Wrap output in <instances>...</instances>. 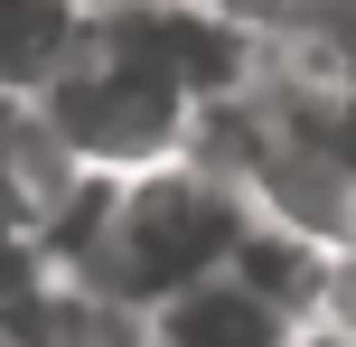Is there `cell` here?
Instances as JSON below:
<instances>
[{
    "instance_id": "obj_3",
    "label": "cell",
    "mask_w": 356,
    "mask_h": 347,
    "mask_svg": "<svg viewBox=\"0 0 356 347\" xmlns=\"http://www.w3.org/2000/svg\"><path fill=\"white\" fill-rule=\"evenodd\" d=\"M75 197H85V169L47 141L29 94H0V329L38 338L47 310L66 300L56 273V235H66Z\"/></svg>"
},
{
    "instance_id": "obj_10",
    "label": "cell",
    "mask_w": 356,
    "mask_h": 347,
    "mask_svg": "<svg viewBox=\"0 0 356 347\" xmlns=\"http://www.w3.org/2000/svg\"><path fill=\"white\" fill-rule=\"evenodd\" d=\"M131 347H141V338H131Z\"/></svg>"
},
{
    "instance_id": "obj_1",
    "label": "cell",
    "mask_w": 356,
    "mask_h": 347,
    "mask_svg": "<svg viewBox=\"0 0 356 347\" xmlns=\"http://www.w3.org/2000/svg\"><path fill=\"white\" fill-rule=\"evenodd\" d=\"M253 225H263V207H253L225 169H207L188 150V160L131 169V179H85L66 235H56V273H66L94 310H113V319L141 329L160 300L234 273V254L253 244Z\"/></svg>"
},
{
    "instance_id": "obj_4",
    "label": "cell",
    "mask_w": 356,
    "mask_h": 347,
    "mask_svg": "<svg viewBox=\"0 0 356 347\" xmlns=\"http://www.w3.org/2000/svg\"><path fill=\"white\" fill-rule=\"evenodd\" d=\"M141 347H300V319L244 273H216L141 319Z\"/></svg>"
},
{
    "instance_id": "obj_5",
    "label": "cell",
    "mask_w": 356,
    "mask_h": 347,
    "mask_svg": "<svg viewBox=\"0 0 356 347\" xmlns=\"http://www.w3.org/2000/svg\"><path fill=\"white\" fill-rule=\"evenodd\" d=\"M85 19L66 0H0V94H38V75L66 56V38Z\"/></svg>"
},
{
    "instance_id": "obj_9",
    "label": "cell",
    "mask_w": 356,
    "mask_h": 347,
    "mask_svg": "<svg viewBox=\"0 0 356 347\" xmlns=\"http://www.w3.org/2000/svg\"><path fill=\"white\" fill-rule=\"evenodd\" d=\"M0 347H38V338H19V329H0Z\"/></svg>"
},
{
    "instance_id": "obj_6",
    "label": "cell",
    "mask_w": 356,
    "mask_h": 347,
    "mask_svg": "<svg viewBox=\"0 0 356 347\" xmlns=\"http://www.w3.org/2000/svg\"><path fill=\"white\" fill-rule=\"evenodd\" d=\"M300 347H356V244L328 263V291H319V310H309Z\"/></svg>"
},
{
    "instance_id": "obj_8",
    "label": "cell",
    "mask_w": 356,
    "mask_h": 347,
    "mask_svg": "<svg viewBox=\"0 0 356 347\" xmlns=\"http://www.w3.org/2000/svg\"><path fill=\"white\" fill-rule=\"evenodd\" d=\"M75 19H104V10H131V0H66Z\"/></svg>"
},
{
    "instance_id": "obj_7",
    "label": "cell",
    "mask_w": 356,
    "mask_h": 347,
    "mask_svg": "<svg viewBox=\"0 0 356 347\" xmlns=\"http://www.w3.org/2000/svg\"><path fill=\"white\" fill-rule=\"evenodd\" d=\"M207 10H225V19H253V29H263V19L282 10V0H207Z\"/></svg>"
},
{
    "instance_id": "obj_2",
    "label": "cell",
    "mask_w": 356,
    "mask_h": 347,
    "mask_svg": "<svg viewBox=\"0 0 356 347\" xmlns=\"http://www.w3.org/2000/svg\"><path fill=\"white\" fill-rule=\"evenodd\" d=\"M29 104H38V122H47V141L66 150L85 179H131V169L188 160L197 122H207L197 85L131 29L122 10L85 19V29L66 38V56L38 75Z\"/></svg>"
}]
</instances>
